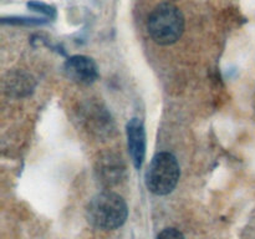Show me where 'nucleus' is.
<instances>
[{"label": "nucleus", "mask_w": 255, "mask_h": 239, "mask_svg": "<svg viewBox=\"0 0 255 239\" xmlns=\"http://www.w3.org/2000/svg\"><path fill=\"white\" fill-rule=\"evenodd\" d=\"M128 209L121 196L114 192H102L90 201L86 208L87 221L95 228L112 231L126 222Z\"/></svg>", "instance_id": "f257e3e1"}, {"label": "nucleus", "mask_w": 255, "mask_h": 239, "mask_svg": "<svg viewBox=\"0 0 255 239\" xmlns=\"http://www.w3.org/2000/svg\"><path fill=\"white\" fill-rule=\"evenodd\" d=\"M147 29L154 42L172 45L183 34L184 16L176 5L163 2L157 5L149 14Z\"/></svg>", "instance_id": "f03ea898"}, {"label": "nucleus", "mask_w": 255, "mask_h": 239, "mask_svg": "<svg viewBox=\"0 0 255 239\" xmlns=\"http://www.w3.org/2000/svg\"><path fill=\"white\" fill-rule=\"evenodd\" d=\"M179 164L169 152L156 154L146 172V186L153 194L166 196L176 188L178 183Z\"/></svg>", "instance_id": "7ed1b4c3"}, {"label": "nucleus", "mask_w": 255, "mask_h": 239, "mask_svg": "<svg viewBox=\"0 0 255 239\" xmlns=\"http://www.w3.org/2000/svg\"><path fill=\"white\" fill-rule=\"evenodd\" d=\"M65 76L77 85H91L99 79V70L96 64L90 57L84 55H75L66 60L64 65Z\"/></svg>", "instance_id": "20e7f679"}, {"label": "nucleus", "mask_w": 255, "mask_h": 239, "mask_svg": "<svg viewBox=\"0 0 255 239\" xmlns=\"http://www.w3.org/2000/svg\"><path fill=\"white\" fill-rule=\"evenodd\" d=\"M127 143L134 168L139 169L146 157V131L139 119H132L127 123Z\"/></svg>", "instance_id": "39448f33"}, {"label": "nucleus", "mask_w": 255, "mask_h": 239, "mask_svg": "<svg viewBox=\"0 0 255 239\" xmlns=\"http://www.w3.org/2000/svg\"><path fill=\"white\" fill-rule=\"evenodd\" d=\"M97 173H99V178L101 179V182H104L107 186L119 183L125 173L121 158H117L112 154H107L106 157L99 161Z\"/></svg>", "instance_id": "423d86ee"}, {"label": "nucleus", "mask_w": 255, "mask_h": 239, "mask_svg": "<svg viewBox=\"0 0 255 239\" xmlns=\"http://www.w3.org/2000/svg\"><path fill=\"white\" fill-rule=\"evenodd\" d=\"M157 239H186V237L174 228H167L158 234Z\"/></svg>", "instance_id": "0eeeda50"}]
</instances>
